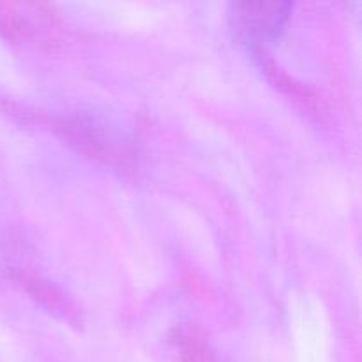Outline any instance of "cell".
<instances>
[{
    "instance_id": "cell-3",
    "label": "cell",
    "mask_w": 362,
    "mask_h": 362,
    "mask_svg": "<svg viewBox=\"0 0 362 362\" xmlns=\"http://www.w3.org/2000/svg\"><path fill=\"white\" fill-rule=\"evenodd\" d=\"M30 293L35 299L41 300L48 310L60 313L64 318H67V320L73 322L74 317H76V308L73 306V303H71L59 288L49 285L48 281L30 278Z\"/></svg>"
},
{
    "instance_id": "cell-1",
    "label": "cell",
    "mask_w": 362,
    "mask_h": 362,
    "mask_svg": "<svg viewBox=\"0 0 362 362\" xmlns=\"http://www.w3.org/2000/svg\"><path fill=\"white\" fill-rule=\"evenodd\" d=\"M0 30L35 45L55 41L59 20L45 2H0Z\"/></svg>"
},
{
    "instance_id": "cell-2",
    "label": "cell",
    "mask_w": 362,
    "mask_h": 362,
    "mask_svg": "<svg viewBox=\"0 0 362 362\" xmlns=\"http://www.w3.org/2000/svg\"><path fill=\"white\" fill-rule=\"evenodd\" d=\"M230 14L237 37L253 49L262 48L264 41L278 34L288 16V2H237Z\"/></svg>"
}]
</instances>
